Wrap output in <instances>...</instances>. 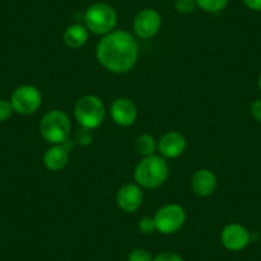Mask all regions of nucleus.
<instances>
[{"instance_id":"nucleus-1","label":"nucleus","mask_w":261,"mask_h":261,"mask_svg":"<svg viewBox=\"0 0 261 261\" xmlns=\"http://www.w3.org/2000/svg\"><path fill=\"white\" fill-rule=\"evenodd\" d=\"M100 64L113 73H127L139 59V42L129 32L118 30L105 35L96 47Z\"/></svg>"},{"instance_id":"nucleus-2","label":"nucleus","mask_w":261,"mask_h":261,"mask_svg":"<svg viewBox=\"0 0 261 261\" xmlns=\"http://www.w3.org/2000/svg\"><path fill=\"white\" fill-rule=\"evenodd\" d=\"M169 165L163 156L150 155L144 158L135 169V179L144 188H158L167 180Z\"/></svg>"},{"instance_id":"nucleus-3","label":"nucleus","mask_w":261,"mask_h":261,"mask_svg":"<svg viewBox=\"0 0 261 261\" xmlns=\"http://www.w3.org/2000/svg\"><path fill=\"white\" fill-rule=\"evenodd\" d=\"M85 26L95 35H105L114 31L118 22L117 12L107 3H95L84 14Z\"/></svg>"},{"instance_id":"nucleus-4","label":"nucleus","mask_w":261,"mask_h":261,"mask_svg":"<svg viewBox=\"0 0 261 261\" xmlns=\"http://www.w3.org/2000/svg\"><path fill=\"white\" fill-rule=\"evenodd\" d=\"M41 136L53 145H62L71 134V120L62 110H51L42 117L40 122Z\"/></svg>"},{"instance_id":"nucleus-5","label":"nucleus","mask_w":261,"mask_h":261,"mask_svg":"<svg viewBox=\"0 0 261 261\" xmlns=\"http://www.w3.org/2000/svg\"><path fill=\"white\" fill-rule=\"evenodd\" d=\"M74 117L81 127L95 129L104 122L105 107L99 97L86 95L79 99L74 105Z\"/></svg>"},{"instance_id":"nucleus-6","label":"nucleus","mask_w":261,"mask_h":261,"mask_svg":"<svg viewBox=\"0 0 261 261\" xmlns=\"http://www.w3.org/2000/svg\"><path fill=\"white\" fill-rule=\"evenodd\" d=\"M158 232L163 234H173L183 227L186 222V213L177 204H168L160 207L154 217Z\"/></svg>"},{"instance_id":"nucleus-7","label":"nucleus","mask_w":261,"mask_h":261,"mask_svg":"<svg viewBox=\"0 0 261 261\" xmlns=\"http://www.w3.org/2000/svg\"><path fill=\"white\" fill-rule=\"evenodd\" d=\"M42 101L41 92L39 89L31 85H23L14 90L11 97V104L13 112L21 115L34 114L40 108Z\"/></svg>"},{"instance_id":"nucleus-8","label":"nucleus","mask_w":261,"mask_h":261,"mask_svg":"<svg viewBox=\"0 0 261 261\" xmlns=\"http://www.w3.org/2000/svg\"><path fill=\"white\" fill-rule=\"evenodd\" d=\"M160 27H162V17L155 9H144L135 17L134 31L139 39H151L159 32Z\"/></svg>"},{"instance_id":"nucleus-9","label":"nucleus","mask_w":261,"mask_h":261,"mask_svg":"<svg viewBox=\"0 0 261 261\" xmlns=\"http://www.w3.org/2000/svg\"><path fill=\"white\" fill-rule=\"evenodd\" d=\"M223 246L229 251H242L250 245L251 234L246 227L238 223L227 224L220 234Z\"/></svg>"},{"instance_id":"nucleus-10","label":"nucleus","mask_w":261,"mask_h":261,"mask_svg":"<svg viewBox=\"0 0 261 261\" xmlns=\"http://www.w3.org/2000/svg\"><path fill=\"white\" fill-rule=\"evenodd\" d=\"M144 201V193L137 185L122 186L117 193V204L124 213H135L140 209Z\"/></svg>"},{"instance_id":"nucleus-11","label":"nucleus","mask_w":261,"mask_h":261,"mask_svg":"<svg viewBox=\"0 0 261 261\" xmlns=\"http://www.w3.org/2000/svg\"><path fill=\"white\" fill-rule=\"evenodd\" d=\"M110 115L114 123L120 127L132 125L137 119V108L127 97H119L113 101L110 107Z\"/></svg>"},{"instance_id":"nucleus-12","label":"nucleus","mask_w":261,"mask_h":261,"mask_svg":"<svg viewBox=\"0 0 261 261\" xmlns=\"http://www.w3.org/2000/svg\"><path fill=\"white\" fill-rule=\"evenodd\" d=\"M187 142L178 132H168L158 142V150L164 159H175L185 152Z\"/></svg>"},{"instance_id":"nucleus-13","label":"nucleus","mask_w":261,"mask_h":261,"mask_svg":"<svg viewBox=\"0 0 261 261\" xmlns=\"http://www.w3.org/2000/svg\"><path fill=\"white\" fill-rule=\"evenodd\" d=\"M192 191L200 197H207L212 195L217 187V177L209 169H200L193 174L191 179Z\"/></svg>"},{"instance_id":"nucleus-14","label":"nucleus","mask_w":261,"mask_h":261,"mask_svg":"<svg viewBox=\"0 0 261 261\" xmlns=\"http://www.w3.org/2000/svg\"><path fill=\"white\" fill-rule=\"evenodd\" d=\"M69 152L62 145H54L44 155V165L51 172H59L68 164Z\"/></svg>"},{"instance_id":"nucleus-15","label":"nucleus","mask_w":261,"mask_h":261,"mask_svg":"<svg viewBox=\"0 0 261 261\" xmlns=\"http://www.w3.org/2000/svg\"><path fill=\"white\" fill-rule=\"evenodd\" d=\"M89 37V30L80 23L71 24L64 32V42L71 49H80L84 46Z\"/></svg>"},{"instance_id":"nucleus-16","label":"nucleus","mask_w":261,"mask_h":261,"mask_svg":"<svg viewBox=\"0 0 261 261\" xmlns=\"http://www.w3.org/2000/svg\"><path fill=\"white\" fill-rule=\"evenodd\" d=\"M135 146H136V151L144 158L154 155L155 150L158 149L155 139L152 136H150V135H142V136L137 137Z\"/></svg>"},{"instance_id":"nucleus-17","label":"nucleus","mask_w":261,"mask_h":261,"mask_svg":"<svg viewBox=\"0 0 261 261\" xmlns=\"http://www.w3.org/2000/svg\"><path fill=\"white\" fill-rule=\"evenodd\" d=\"M227 4L228 0H196V6L207 13H219Z\"/></svg>"},{"instance_id":"nucleus-18","label":"nucleus","mask_w":261,"mask_h":261,"mask_svg":"<svg viewBox=\"0 0 261 261\" xmlns=\"http://www.w3.org/2000/svg\"><path fill=\"white\" fill-rule=\"evenodd\" d=\"M94 140V135H92V129L90 128L81 127L76 134H74V144L80 145V146H89Z\"/></svg>"},{"instance_id":"nucleus-19","label":"nucleus","mask_w":261,"mask_h":261,"mask_svg":"<svg viewBox=\"0 0 261 261\" xmlns=\"http://www.w3.org/2000/svg\"><path fill=\"white\" fill-rule=\"evenodd\" d=\"M196 0H174V8L180 14H190L196 9Z\"/></svg>"},{"instance_id":"nucleus-20","label":"nucleus","mask_w":261,"mask_h":261,"mask_svg":"<svg viewBox=\"0 0 261 261\" xmlns=\"http://www.w3.org/2000/svg\"><path fill=\"white\" fill-rule=\"evenodd\" d=\"M128 261H154L151 253L145 248H136L130 251L128 255Z\"/></svg>"},{"instance_id":"nucleus-21","label":"nucleus","mask_w":261,"mask_h":261,"mask_svg":"<svg viewBox=\"0 0 261 261\" xmlns=\"http://www.w3.org/2000/svg\"><path fill=\"white\" fill-rule=\"evenodd\" d=\"M139 230L144 234H149V233L154 232L156 230V225H155V220L154 218H150V217H145L142 218L141 220L139 222Z\"/></svg>"},{"instance_id":"nucleus-22","label":"nucleus","mask_w":261,"mask_h":261,"mask_svg":"<svg viewBox=\"0 0 261 261\" xmlns=\"http://www.w3.org/2000/svg\"><path fill=\"white\" fill-rule=\"evenodd\" d=\"M12 113H13V108H12L11 101L0 100V123L8 120L11 118Z\"/></svg>"},{"instance_id":"nucleus-23","label":"nucleus","mask_w":261,"mask_h":261,"mask_svg":"<svg viewBox=\"0 0 261 261\" xmlns=\"http://www.w3.org/2000/svg\"><path fill=\"white\" fill-rule=\"evenodd\" d=\"M154 261H183V258L175 252H163L154 257Z\"/></svg>"},{"instance_id":"nucleus-24","label":"nucleus","mask_w":261,"mask_h":261,"mask_svg":"<svg viewBox=\"0 0 261 261\" xmlns=\"http://www.w3.org/2000/svg\"><path fill=\"white\" fill-rule=\"evenodd\" d=\"M251 115L257 120L258 123H261V99L255 100L251 105Z\"/></svg>"},{"instance_id":"nucleus-25","label":"nucleus","mask_w":261,"mask_h":261,"mask_svg":"<svg viewBox=\"0 0 261 261\" xmlns=\"http://www.w3.org/2000/svg\"><path fill=\"white\" fill-rule=\"evenodd\" d=\"M243 4L253 12H261V0H242Z\"/></svg>"},{"instance_id":"nucleus-26","label":"nucleus","mask_w":261,"mask_h":261,"mask_svg":"<svg viewBox=\"0 0 261 261\" xmlns=\"http://www.w3.org/2000/svg\"><path fill=\"white\" fill-rule=\"evenodd\" d=\"M258 89H260V91H261V73H260V76H258Z\"/></svg>"}]
</instances>
